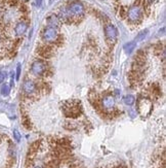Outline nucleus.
<instances>
[{
  "label": "nucleus",
  "instance_id": "1",
  "mask_svg": "<svg viewBox=\"0 0 166 168\" xmlns=\"http://www.w3.org/2000/svg\"><path fill=\"white\" fill-rule=\"evenodd\" d=\"M142 8L138 4H134V5L130 6L128 12H127V19L130 23H138L142 19Z\"/></svg>",
  "mask_w": 166,
  "mask_h": 168
},
{
  "label": "nucleus",
  "instance_id": "2",
  "mask_svg": "<svg viewBox=\"0 0 166 168\" xmlns=\"http://www.w3.org/2000/svg\"><path fill=\"white\" fill-rule=\"evenodd\" d=\"M68 10L69 15H76V17H79V15H82L84 13V6L81 2L79 1H74L69 5V7L67 8Z\"/></svg>",
  "mask_w": 166,
  "mask_h": 168
},
{
  "label": "nucleus",
  "instance_id": "3",
  "mask_svg": "<svg viewBox=\"0 0 166 168\" xmlns=\"http://www.w3.org/2000/svg\"><path fill=\"white\" fill-rule=\"evenodd\" d=\"M138 113L143 116H147L152 111V102L149 99H147V98H143V99L138 101Z\"/></svg>",
  "mask_w": 166,
  "mask_h": 168
},
{
  "label": "nucleus",
  "instance_id": "4",
  "mask_svg": "<svg viewBox=\"0 0 166 168\" xmlns=\"http://www.w3.org/2000/svg\"><path fill=\"white\" fill-rule=\"evenodd\" d=\"M46 63L41 60H37V61L33 62L32 66H31V72L36 77H40L46 71Z\"/></svg>",
  "mask_w": 166,
  "mask_h": 168
},
{
  "label": "nucleus",
  "instance_id": "5",
  "mask_svg": "<svg viewBox=\"0 0 166 168\" xmlns=\"http://www.w3.org/2000/svg\"><path fill=\"white\" fill-rule=\"evenodd\" d=\"M42 37H43L44 41L51 43V42H55L58 39V31L55 28L52 27H47V28L44 29L43 33H42Z\"/></svg>",
  "mask_w": 166,
  "mask_h": 168
},
{
  "label": "nucleus",
  "instance_id": "6",
  "mask_svg": "<svg viewBox=\"0 0 166 168\" xmlns=\"http://www.w3.org/2000/svg\"><path fill=\"white\" fill-rule=\"evenodd\" d=\"M64 111L67 116L76 118L80 115V106L79 104H67L66 107H64Z\"/></svg>",
  "mask_w": 166,
  "mask_h": 168
},
{
  "label": "nucleus",
  "instance_id": "7",
  "mask_svg": "<svg viewBox=\"0 0 166 168\" xmlns=\"http://www.w3.org/2000/svg\"><path fill=\"white\" fill-rule=\"evenodd\" d=\"M105 34H106V37L108 38V40H110V41H115L116 38H117L118 31L115 26L110 24V25H107L106 28H105Z\"/></svg>",
  "mask_w": 166,
  "mask_h": 168
},
{
  "label": "nucleus",
  "instance_id": "8",
  "mask_svg": "<svg viewBox=\"0 0 166 168\" xmlns=\"http://www.w3.org/2000/svg\"><path fill=\"white\" fill-rule=\"evenodd\" d=\"M35 90H36V85L32 80L27 78V80H24L23 91L25 92V94H27V95H31V94L34 93Z\"/></svg>",
  "mask_w": 166,
  "mask_h": 168
},
{
  "label": "nucleus",
  "instance_id": "9",
  "mask_svg": "<svg viewBox=\"0 0 166 168\" xmlns=\"http://www.w3.org/2000/svg\"><path fill=\"white\" fill-rule=\"evenodd\" d=\"M102 106L104 109L110 111L115 107V98L113 96H107L102 100Z\"/></svg>",
  "mask_w": 166,
  "mask_h": 168
},
{
  "label": "nucleus",
  "instance_id": "10",
  "mask_svg": "<svg viewBox=\"0 0 166 168\" xmlns=\"http://www.w3.org/2000/svg\"><path fill=\"white\" fill-rule=\"evenodd\" d=\"M27 29H28V24H27L26 22H24V21L19 22V23H17L15 27V35H17V36H22L23 34H25V32L27 31Z\"/></svg>",
  "mask_w": 166,
  "mask_h": 168
},
{
  "label": "nucleus",
  "instance_id": "11",
  "mask_svg": "<svg viewBox=\"0 0 166 168\" xmlns=\"http://www.w3.org/2000/svg\"><path fill=\"white\" fill-rule=\"evenodd\" d=\"M47 22L49 24V26L52 27V28H55V27H59L60 26V19L57 17V15H52L47 19Z\"/></svg>",
  "mask_w": 166,
  "mask_h": 168
},
{
  "label": "nucleus",
  "instance_id": "12",
  "mask_svg": "<svg viewBox=\"0 0 166 168\" xmlns=\"http://www.w3.org/2000/svg\"><path fill=\"white\" fill-rule=\"evenodd\" d=\"M39 54L45 58H49L51 55H52V50H51L49 46H42V48L39 50Z\"/></svg>",
  "mask_w": 166,
  "mask_h": 168
},
{
  "label": "nucleus",
  "instance_id": "13",
  "mask_svg": "<svg viewBox=\"0 0 166 168\" xmlns=\"http://www.w3.org/2000/svg\"><path fill=\"white\" fill-rule=\"evenodd\" d=\"M134 48H135V41H131V42H128V43L124 44V51L127 54H131L132 51L134 50Z\"/></svg>",
  "mask_w": 166,
  "mask_h": 168
},
{
  "label": "nucleus",
  "instance_id": "14",
  "mask_svg": "<svg viewBox=\"0 0 166 168\" xmlns=\"http://www.w3.org/2000/svg\"><path fill=\"white\" fill-rule=\"evenodd\" d=\"M0 93H1V95H3V96H8L10 93V87L8 86L7 84L2 85L1 89H0Z\"/></svg>",
  "mask_w": 166,
  "mask_h": 168
},
{
  "label": "nucleus",
  "instance_id": "15",
  "mask_svg": "<svg viewBox=\"0 0 166 168\" xmlns=\"http://www.w3.org/2000/svg\"><path fill=\"white\" fill-rule=\"evenodd\" d=\"M134 101H135V99L132 95H126L123 98V102L126 105H132L134 103Z\"/></svg>",
  "mask_w": 166,
  "mask_h": 168
},
{
  "label": "nucleus",
  "instance_id": "16",
  "mask_svg": "<svg viewBox=\"0 0 166 168\" xmlns=\"http://www.w3.org/2000/svg\"><path fill=\"white\" fill-rule=\"evenodd\" d=\"M148 32L149 31L148 30H145V31H142L141 33H138V35L136 36V39H135V42L136 41H142V40H143L146 38V36L148 35Z\"/></svg>",
  "mask_w": 166,
  "mask_h": 168
},
{
  "label": "nucleus",
  "instance_id": "17",
  "mask_svg": "<svg viewBox=\"0 0 166 168\" xmlns=\"http://www.w3.org/2000/svg\"><path fill=\"white\" fill-rule=\"evenodd\" d=\"M13 137H15V139L17 140V142L21 140V133L19 132V130H17V129L13 130Z\"/></svg>",
  "mask_w": 166,
  "mask_h": 168
},
{
  "label": "nucleus",
  "instance_id": "18",
  "mask_svg": "<svg viewBox=\"0 0 166 168\" xmlns=\"http://www.w3.org/2000/svg\"><path fill=\"white\" fill-rule=\"evenodd\" d=\"M21 70H22L21 64H17V77H15L17 80H20V77H21Z\"/></svg>",
  "mask_w": 166,
  "mask_h": 168
},
{
  "label": "nucleus",
  "instance_id": "19",
  "mask_svg": "<svg viewBox=\"0 0 166 168\" xmlns=\"http://www.w3.org/2000/svg\"><path fill=\"white\" fill-rule=\"evenodd\" d=\"M6 107H7V104L4 102H0V111H5Z\"/></svg>",
  "mask_w": 166,
  "mask_h": 168
},
{
  "label": "nucleus",
  "instance_id": "20",
  "mask_svg": "<svg viewBox=\"0 0 166 168\" xmlns=\"http://www.w3.org/2000/svg\"><path fill=\"white\" fill-rule=\"evenodd\" d=\"M6 74L4 72H2V71H0V84H1L2 82L4 80V78H5Z\"/></svg>",
  "mask_w": 166,
  "mask_h": 168
},
{
  "label": "nucleus",
  "instance_id": "21",
  "mask_svg": "<svg viewBox=\"0 0 166 168\" xmlns=\"http://www.w3.org/2000/svg\"><path fill=\"white\" fill-rule=\"evenodd\" d=\"M42 1H43V0H36V5L37 6H41V4H42Z\"/></svg>",
  "mask_w": 166,
  "mask_h": 168
},
{
  "label": "nucleus",
  "instance_id": "22",
  "mask_svg": "<svg viewBox=\"0 0 166 168\" xmlns=\"http://www.w3.org/2000/svg\"><path fill=\"white\" fill-rule=\"evenodd\" d=\"M35 168H40V167H35Z\"/></svg>",
  "mask_w": 166,
  "mask_h": 168
}]
</instances>
